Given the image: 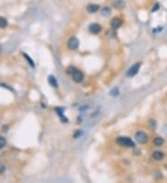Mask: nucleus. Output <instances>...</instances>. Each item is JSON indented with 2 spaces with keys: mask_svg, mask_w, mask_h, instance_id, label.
<instances>
[{
  "mask_svg": "<svg viewBox=\"0 0 167 183\" xmlns=\"http://www.w3.org/2000/svg\"><path fill=\"white\" fill-rule=\"evenodd\" d=\"M117 144L123 147H134L135 144L128 137H119L117 139Z\"/></svg>",
  "mask_w": 167,
  "mask_h": 183,
  "instance_id": "1",
  "label": "nucleus"
},
{
  "mask_svg": "<svg viewBox=\"0 0 167 183\" xmlns=\"http://www.w3.org/2000/svg\"><path fill=\"white\" fill-rule=\"evenodd\" d=\"M135 139L138 144H146L148 140V135L143 131H137L135 135Z\"/></svg>",
  "mask_w": 167,
  "mask_h": 183,
  "instance_id": "2",
  "label": "nucleus"
},
{
  "mask_svg": "<svg viewBox=\"0 0 167 183\" xmlns=\"http://www.w3.org/2000/svg\"><path fill=\"white\" fill-rule=\"evenodd\" d=\"M139 68H140V63H136L134 66H132L126 72V76L127 77H134L135 75L137 74V72L139 71Z\"/></svg>",
  "mask_w": 167,
  "mask_h": 183,
  "instance_id": "3",
  "label": "nucleus"
},
{
  "mask_svg": "<svg viewBox=\"0 0 167 183\" xmlns=\"http://www.w3.org/2000/svg\"><path fill=\"white\" fill-rule=\"evenodd\" d=\"M68 47L71 50H76L79 47V40L76 37L70 38L68 41Z\"/></svg>",
  "mask_w": 167,
  "mask_h": 183,
  "instance_id": "4",
  "label": "nucleus"
},
{
  "mask_svg": "<svg viewBox=\"0 0 167 183\" xmlns=\"http://www.w3.org/2000/svg\"><path fill=\"white\" fill-rule=\"evenodd\" d=\"M72 77H73V80L77 83L82 82L84 80V79H85V76H84L83 72L80 71V70H76V69H75V71L72 74Z\"/></svg>",
  "mask_w": 167,
  "mask_h": 183,
  "instance_id": "5",
  "label": "nucleus"
},
{
  "mask_svg": "<svg viewBox=\"0 0 167 183\" xmlns=\"http://www.w3.org/2000/svg\"><path fill=\"white\" fill-rule=\"evenodd\" d=\"M89 31L93 34H97L101 32V25L99 23H92L89 25Z\"/></svg>",
  "mask_w": 167,
  "mask_h": 183,
  "instance_id": "6",
  "label": "nucleus"
},
{
  "mask_svg": "<svg viewBox=\"0 0 167 183\" xmlns=\"http://www.w3.org/2000/svg\"><path fill=\"white\" fill-rule=\"evenodd\" d=\"M122 24H123V21L120 18H114L110 22V25L113 27V29H118V28H120L122 26Z\"/></svg>",
  "mask_w": 167,
  "mask_h": 183,
  "instance_id": "7",
  "label": "nucleus"
},
{
  "mask_svg": "<svg viewBox=\"0 0 167 183\" xmlns=\"http://www.w3.org/2000/svg\"><path fill=\"white\" fill-rule=\"evenodd\" d=\"M100 9V6L97 5V4H90L87 7V11L90 14H93V13H96Z\"/></svg>",
  "mask_w": 167,
  "mask_h": 183,
  "instance_id": "8",
  "label": "nucleus"
},
{
  "mask_svg": "<svg viewBox=\"0 0 167 183\" xmlns=\"http://www.w3.org/2000/svg\"><path fill=\"white\" fill-rule=\"evenodd\" d=\"M163 157H164V153L162 152H161V151H155V152H153V153H152V158L154 160H156V161H160Z\"/></svg>",
  "mask_w": 167,
  "mask_h": 183,
  "instance_id": "9",
  "label": "nucleus"
},
{
  "mask_svg": "<svg viewBox=\"0 0 167 183\" xmlns=\"http://www.w3.org/2000/svg\"><path fill=\"white\" fill-rule=\"evenodd\" d=\"M113 7L117 9H123L125 7V2L123 0H116L113 2Z\"/></svg>",
  "mask_w": 167,
  "mask_h": 183,
  "instance_id": "10",
  "label": "nucleus"
},
{
  "mask_svg": "<svg viewBox=\"0 0 167 183\" xmlns=\"http://www.w3.org/2000/svg\"><path fill=\"white\" fill-rule=\"evenodd\" d=\"M48 83L54 88L58 87V81H57V80H56V78L54 76H52V75L48 77Z\"/></svg>",
  "mask_w": 167,
  "mask_h": 183,
  "instance_id": "11",
  "label": "nucleus"
},
{
  "mask_svg": "<svg viewBox=\"0 0 167 183\" xmlns=\"http://www.w3.org/2000/svg\"><path fill=\"white\" fill-rule=\"evenodd\" d=\"M153 144L156 146H162L164 144V139L162 137H156L154 140H153Z\"/></svg>",
  "mask_w": 167,
  "mask_h": 183,
  "instance_id": "12",
  "label": "nucleus"
},
{
  "mask_svg": "<svg viewBox=\"0 0 167 183\" xmlns=\"http://www.w3.org/2000/svg\"><path fill=\"white\" fill-rule=\"evenodd\" d=\"M110 8H103L102 9H101V15L102 16H104V17H108V16H110Z\"/></svg>",
  "mask_w": 167,
  "mask_h": 183,
  "instance_id": "13",
  "label": "nucleus"
},
{
  "mask_svg": "<svg viewBox=\"0 0 167 183\" xmlns=\"http://www.w3.org/2000/svg\"><path fill=\"white\" fill-rule=\"evenodd\" d=\"M7 26H8V21L3 17H0V28H6Z\"/></svg>",
  "mask_w": 167,
  "mask_h": 183,
  "instance_id": "14",
  "label": "nucleus"
},
{
  "mask_svg": "<svg viewBox=\"0 0 167 183\" xmlns=\"http://www.w3.org/2000/svg\"><path fill=\"white\" fill-rule=\"evenodd\" d=\"M7 144V140L4 137H0V149H2L6 146Z\"/></svg>",
  "mask_w": 167,
  "mask_h": 183,
  "instance_id": "15",
  "label": "nucleus"
},
{
  "mask_svg": "<svg viewBox=\"0 0 167 183\" xmlns=\"http://www.w3.org/2000/svg\"><path fill=\"white\" fill-rule=\"evenodd\" d=\"M119 94V90L117 88H113V90L110 91V95L113 96H117Z\"/></svg>",
  "mask_w": 167,
  "mask_h": 183,
  "instance_id": "16",
  "label": "nucleus"
},
{
  "mask_svg": "<svg viewBox=\"0 0 167 183\" xmlns=\"http://www.w3.org/2000/svg\"><path fill=\"white\" fill-rule=\"evenodd\" d=\"M23 55H24V58L28 60V61H29V63H30V65L34 68V61L30 58V57H29V55H26V54H23Z\"/></svg>",
  "mask_w": 167,
  "mask_h": 183,
  "instance_id": "17",
  "label": "nucleus"
},
{
  "mask_svg": "<svg viewBox=\"0 0 167 183\" xmlns=\"http://www.w3.org/2000/svg\"><path fill=\"white\" fill-rule=\"evenodd\" d=\"M5 170H6V167H5V166H3V165H0V174L3 173Z\"/></svg>",
  "mask_w": 167,
  "mask_h": 183,
  "instance_id": "18",
  "label": "nucleus"
},
{
  "mask_svg": "<svg viewBox=\"0 0 167 183\" xmlns=\"http://www.w3.org/2000/svg\"><path fill=\"white\" fill-rule=\"evenodd\" d=\"M1 50H2V47H1V46H0V52H1Z\"/></svg>",
  "mask_w": 167,
  "mask_h": 183,
  "instance_id": "19",
  "label": "nucleus"
}]
</instances>
